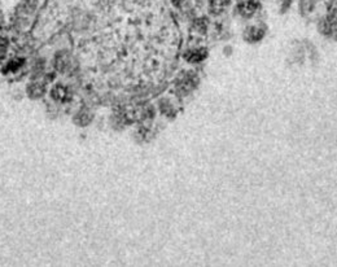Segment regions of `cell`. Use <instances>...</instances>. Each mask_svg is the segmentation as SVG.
I'll use <instances>...</instances> for the list:
<instances>
[{"label": "cell", "instance_id": "7a4b0ae2", "mask_svg": "<svg viewBox=\"0 0 337 267\" xmlns=\"http://www.w3.org/2000/svg\"><path fill=\"white\" fill-rule=\"evenodd\" d=\"M231 0H210V8L214 12H221L230 6Z\"/></svg>", "mask_w": 337, "mask_h": 267}, {"label": "cell", "instance_id": "3957f363", "mask_svg": "<svg viewBox=\"0 0 337 267\" xmlns=\"http://www.w3.org/2000/svg\"><path fill=\"white\" fill-rule=\"evenodd\" d=\"M184 2H185V0H173V3H174L175 6H178V7L182 6V4L184 3Z\"/></svg>", "mask_w": 337, "mask_h": 267}, {"label": "cell", "instance_id": "6da1fadb", "mask_svg": "<svg viewBox=\"0 0 337 267\" xmlns=\"http://www.w3.org/2000/svg\"><path fill=\"white\" fill-rule=\"evenodd\" d=\"M91 3L65 22L84 82L103 95L119 96L156 86L177 50V33L127 13L119 0Z\"/></svg>", "mask_w": 337, "mask_h": 267}]
</instances>
